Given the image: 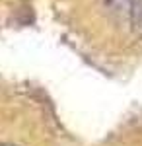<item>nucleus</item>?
I'll return each mask as SVG.
<instances>
[{
  "label": "nucleus",
  "mask_w": 142,
  "mask_h": 146,
  "mask_svg": "<svg viewBox=\"0 0 142 146\" xmlns=\"http://www.w3.org/2000/svg\"><path fill=\"white\" fill-rule=\"evenodd\" d=\"M0 146H14V144H8V142H0Z\"/></svg>",
  "instance_id": "nucleus-1"
}]
</instances>
